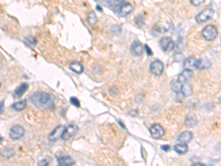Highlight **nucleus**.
<instances>
[{
    "instance_id": "nucleus-1",
    "label": "nucleus",
    "mask_w": 221,
    "mask_h": 166,
    "mask_svg": "<svg viewBox=\"0 0 221 166\" xmlns=\"http://www.w3.org/2000/svg\"><path fill=\"white\" fill-rule=\"evenodd\" d=\"M106 3L108 7L116 15L121 17L129 15L133 10V6L125 0H108Z\"/></svg>"
},
{
    "instance_id": "nucleus-2",
    "label": "nucleus",
    "mask_w": 221,
    "mask_h": 166,
    "mask_svg": "<svg viewBox=\"0 0 221 166\" xmlns=\"http://www.w3.org/2000/svg\"><path fill=\"white\" fill-rule=\"evenodd\" d=\"M31 103L38 108H49L53 105L50 94L44 92H37L30 96Z\"/></svg>"
},
{
    "instance_id": "nucleus-3",
    "label": "nucleus",
    "mask_w": 221,
    "mask_h": 166,
    "mask_svg": "<svg viewBox=\"0 0 221 166\" xmlns=\"http://www.w3.org/2000/svg\"><path fill=\"white\" fill-rule=\"evenodd\" d=\"M218 32L217 28L212 24L206 26L201 32L202 36L203 37L204 39L208 41V42H211V41L215 39L216 37L218 36Z\"/></svg>"
},
{
    "instance_id": "nucleus-4",
    "label": "nucleus",
    "mask_w": 221,
    "mask_h": 166,
    "mask_svg": "<svg viewBox=\"0 0 221 166\" xmlns=\"http://www.w3.org/2000/svg\"><path fill=\"white\" fill-rule=\"evenodd\" d=\"M213 15L214 11L212 8H206L195 16V21L198 23H204L211 19Z\"/></svg>"
},
{
    "instance_id": "nucleus-5",
    "label": "nucleus",
    "mask_w": 221,
    "mask_h": 166,
    "mask_svg": "<svg viewBox=\"0 0 221 166\" xmlns=\"http://www.w3.org/2000/svg\"><path fill=\"white\" fill-rule=\"evenodd\" d=\"M149 131L151 137L155 140H158V139L162 138L165 133L164 128L160 124L158 123L153 125L150 128Z\"/></svg>"
},
{
    "instance_id": "nucleus-6",
    "label": "nucleus",
    "mask_w": 221,
    "mask_h": 166,
    "mask_svg": "<svg viewBox=\"0 0 221 166\" xmlns=\"http://www.w3.org/2000/svg\"><path fill=\"white\" fill-rule=\"evenodd\" d=\"M78 132V127L75 124H69L67 126L65 127L64 131H63V134H62L61 138L63 140H69L71 137L77 134Z\"/></svg>"
},
{
    "instance_id": "nucleus-7",
    "label": "nucleus",
    "mask_w": 221,
    "mask_h": 166,
    "mask_svg": "<svg viewBox=\"0 0 221 166\" xmlns=\"http://www.w3.org/2000/svg\"><path fill=\"white\" fill-rule=\"evenodd\" d=\"M24 128L20 125H15L12 126L10 130V138L14 140H19L24 136Z\"/></svg>"
},
{
    "instance_id": "nucleus-8",
    "label": "nucleus",
    "mask_w": 221,
    "mask_h": 166,
    "mask_svg": "<svg viewBox=\"0 0 221 166\" xmlns=\"http://www.w3.org/2000/svg\"><path fill=\"white\" fill-rule=\"evenodd\" d=\"M160 48L164 52H170L175 47V43L170 37H164L159 41Z\"/></svg>"
},
{
    "instance_id": "nucleus-9",
    "label": "nucleus",
    "mask_w": 221,
    "mask_h": 166,
    "mask_svg": "<svg viewBox=\"0 0 221 166\" xmlns=\"http://www.w3.org/2000/svg\"><path fill=\"white\" fill-rule=\"evenodd\" d=\"M150 71L156 76H159L164 71V63L160 60H155L150 63Z\"/></svg>"
},
{
    "instance_id": "nucleus-10",
    "label": "nucleus",
    "mask_w": 221,
    "mask_h": 166,
    "mask_svg": "<svg viewBox=\"0 0 221 166\" xmlns=\"http://www.w3.org/2000/svg\"><path fill=\"white\" fill-rule=\"evenodd\" d=\"M65 129V126H58L55 128L54 130L48 136V140L52 142H54L59 140L60 138H61L62 134H63V131Z\"/></svg>"
},
{
    "instance_id": "nucleus-11",
    "label": "nucleus",
    "mask_w": 221,
    "mask_h": 166,
    "mask_svg": "<svg viewBox=\"0 0 221 166\" xmlns=\"http://www.w3.org/2000/svg\"><path fill=\"white\" fill-rule=\"evenodd\" d=\"M193 75V73L189 69H183L181 73L177 76V80L181 83H184L192 78Z\"/></svg>"
},
{
    "instance_id": "nucleus-12",
    "label": "nucleus",
    "mask_w": 221,
    "mask_h": 166,
    "mask_svg": "<svg viewBox=\"0 0 221 166\" xmlns=\"http://www.w3.org/2000/svg\"><path fill=\"white\" fill-rule=\"evenodd\" d=\"M183 69H189L192 71L197 69V59L194 57H189L184 59L183 62Z\"/></svg>"
},
{
    "instance_id": "nucleus-13",
    "label": "nucleus",
    "mask_w": 221,
    "mask_h": 166,
    "mask_svg": "<svg viewBox=\"0 0 221 166\" xmlns=\"http://www.w3.org/2000/svg\"><path fill=\"white\" fill-rule=\"evenodd\" d=\"M131 52L135 56L141 55L143 53V46L139 41H134L131 46Z\"/></svg>"
},
{
    "instance_id": "nucleus-14",
    "label": "nucleus",
    "mask_w": 221,
    "mask_h": 166,
    "mask_svg": "<svg viewBox=\"0 0 221 166\" xmlns=\"http://www.w3.org/2000/svg\"><path fill=\"white\" fill-rule=\"evenodd\" d=\"M58 163L61 166H69L74 165L76 163L72 157H69V156H63V157H60L58 158Z\"/></svg>"
},
{
    "instance_id": "nucleus-15",
    "label": "nucleus",
    "mask_w": 221,
    "mask_h": 166,
    "mask_svg": "<svg viewBox=\"0 0 221 166\" xmlns=\"http://www.w3.org/2000/svg\"><path fill=\"white\" fill-rule=\"evenodd\" d=\"M193 139V134L189 131H186L179 134V136L178 137V141L180 142L181 143H184V144H187L189 143Z\"/></svg>"
},
{
    "instance_id": "nucleus-16",
    "label": "nucleus",
    "mask_w": 221,
    "mask_h": 166,
    "mask_svg": "<svg viewBox=\"0 0 221 166\" xmlns=\"http://www.w3.org/2000/svg\"><path fill=\"white\" fill-rule=\"evenodd\" d=\"M29 87L28 83H22L18 87L16 88L15 91H14V96L16 98H21L24 95V93L28 90Z\"/></svg>"
},
{
    "instance_id": "nucleus-17",
    "label": "nucleus",
    "mask_w": 221,
    "mask_h": 166,
    "mask_svg": "<svg viewBox=\"0 0 221 166\" xmlns=\"http://www.w3.org/2000/svg\"><path fill=\"white\" fill-rule=\"evenodd\" d=\"M180 93L182 95L183 97H188V96L191 95L193 94V87L186 82L182 85Z\"/></svg>"
},
{
    "instance_id": "nucleus-18",
    "label": "nucleus",
    "mask_w": 221,
    "mask_h": 166,
    "mask_svg": "<svg viewBox=\"0 0 221 166\" xmlns=\"http://www.w3.org/2000/svg\"><path fill=\"white\" fill-rule=\"evenodd\" d=\"M184 123L186 126L189 127V128H193V127L195 126L198 123L197 118L193 114H189V115L186 117Z\"/></svg>"
},
{
    "instance_id": "nucleus-19",
    "label": "nucleus",
    "mask_w": 221,
    "mask_h": 166,
    "mask_svg": "<svg viewBox=\"0 0 221 166\" xmlns=\"http://www.w3.org/2000/svg\"><path fill=\"white\" fill-rule=\"evenodd\" d=\"M173 148H174V151L175 152L178 153V154H185L188 151V150H189V148H188L187 144L181 143L175 145Z\"/></svg>"
},
{
    "instance_id": "nucleus-20",
    "label": "nucleus",
    "mask_w": 221,
    "mask_h": 166,
    "mask_svg": "<svg viewBox=\"0 0 221 166\" xmlns=\"http://www.w3.org/2000/svg\"><path fill=\"white\" fill-rule=\"evenodd\" d=\"M211 67V63L208 59L200 58L197 60V69H205Z\"/></svg>"
},
{
    "instance_id": "nucleus-21",
    "label": "nucleus",
    "mask_w": 221,
    "mask_h": 166,
    "mask_svg": "<svg viewBox=\"0 0 221 166\" xmlns=\"http://www.w3.org/2000/svg\"><path fill=\"white\" fill-rule=\"evenodd\" d=\"M69 69H71L72 72L74 73H77V74H80L83 73V67L79 62L78 61H73L70 63L69 65Z\"/></svg>"
},
{
    "instance_id": "nucleus-22",
    "label": "nucleus",
    "mask_w": 221,
    "mask_h": 166,
    "mask_svg": "<svg viewBox=\"0 0 221 166\" xmlns=\"http://www.w3.org/2000/svg\"><path fill=\"white\" fill-rule=\"evenodd\" d=\"M183 83H181V82H179L177 79H173L172 81L170 82V87L173 92H175V93H180L181 87Z\"/></svg>"
},
{
    "instance_id": "nucleus-23",
    "label": "nucleus",
    "mask_w": 221,
    "mask_h": 166,
    "mask_svg": "<svg viewBox=\"0 0 221 166\" xmlns=\"http://www.w3.org/2000/svg\"><path fill=\"white\" fill-rule=\"evenodd\" d=\"M1 153V155L3 156L4 158L8 159L10 158V157H13L15 152H14V150L12 148L7 147V148H3V150L1 151V153Z\"/></svg>"
},
{
    "instance_id": "nucleus-24",
    "label": "nucleus",
    "mask_w": 221,
    "mask_h": 166,
    "mask_svg": "<svg viewBox=\"0 0 221 166\" xmlns=\"http://www.w3.org/2000/svg\"><path fill=\"white\" fill-rule=\"evenodd\" d=\"M26 106H27V102L26 100H22V101H18V102H16L15 103H13V105H12V108L16 111H22L26 107Z\"/></svg>"
},
{
    "instance_id": "nucleus-25",
    "label": "nucleus",
    "mask_w": 221,
    "mask_h": 166,
    "mask_svg": "<svg viewBox=\"0 0 221 166\" xmlns=\"http://www.w3.org/2000/svg\"><path fill=\"white\" fill-rule=\"evenodd\" d=\"M156 29L157 31L161 33H164L168 31L170 29V24L166 23V24H157L156 25Z\"/></svg>"
},
{
    "instance_id": "nucleus-26",
    "label": "nucleus",
    "mask_w": 221,
    "mask_h": 166,
    "mask_svg": "<svg viewBox=\"0 0 221 166\" xmlns=\"http://www.w3.org/2000/svg\"><path fill=\"white\" fill-rule=\"evenodd\" d=\"M87 19L88 23H89L91 25H94V24L97 23V22H98V18H97L96 14L94 11H91L90 13L88 14Z\"/></svg>"
},
{
    "instance_id": "nucleus-27",
    "label": "nucleus",
    "mask_w": 221,
    "mask_h": 166,
    "mask_svg": "<svg viewBox=\"0 0 221 166\" xmlns=\"http://www.w3.org/2000/svg\"><path fill=\"white\" fill-rule=\"evenodd\" d=\"M134 22H135V25L137 28H141L144 24V18L142 16H139L134 19Z\"/></svg>"
},
{
    "instance_id": "nucleus-28",
    "label": "nucleus",
    "mask_w": 221,
    "mask_h": 166,
    "mask_svg": "<svg viewBox=\"0 0 221 166\" xmlns=\"http://www.w3.org/2000/svg\"><path fill=\"white\" fill-rule=\"evenodd\" d=\"M70 103H71L73 106H76V107H80V106L79 100H78V98H75V97L70 98Z\"/></svg>"
},
{
    "instance_id": "nucleus-29",
    "label": "nucleus",
    "mask_w": 221,
    "mask_h": 166,
    "mask_svg": "<svg viewBox=\"0 0 221 166\" xmlns=\"http://www.w3.org/2000/svg\"><path fill=\"white\" fill-rule=\"evenodd\" d=\"M204 1H205V0H189V2H190L192 5L196 6V7L202 5V4L204 3Z\"/></svg>"
},
{
    "instance_id": "nucleus-30",
    "label": "nucleus",
    "mask_w": 221,
    "mask_h": 166,
    "mask_svg": "<svg viewBox=\"0 0 221 166\" xmlns=\"http://www.w3.org/2000/svg\"><path fill=\"white\" fill-rule=\"evenodd\" d=\"M25 39H26V42H28L29 44H36V41L35 40V38H33V37H32V36L27 37Z\"/></svg>"
},
{
    "instance_id": "nucleus-31",
    "label": "nucleus",
    "mask_w": 221,
    "mask_h": 166,
    "mask_svg": "<svg viewBox=\"0 0 221 166\" xmlns=\"http://www.w3.org/2000/svg\"><path fill=\"white\" fill-rule=\"evenodd\" d=\"M144 49H145V50H146L147 55H149V56H151V55H153V51H152L151 49H150V47L148 46V44H145L144 45Z\"/></svg>"
},
{
    "instance_id": "nucleus-32",
    "label": "nucleus",
    "mask_w": 221,
    "mask_h": 166,
    "mask_svg": "<svg viewBox=\"0 0 221 166\" xmlns=\"http://www.w3.org/2000/svg\"><path fill=\"white\" fill-rule=\"evenodd\" d=\"M161 148H162V150L164 151H168L170 149V148L169 145H162V146H161Z\"/></svg>"
},
{
    "instance_id": "nucleus-33",
    "label": "nucleus",
    "mask_w": 221,
    "mask_h": 166,
    "mask_svg": "<svg viewBox=\"0 0 221 166\" xmlns=\"http://www.w3.org/2000/svg\"><path fill=\"white\" fill-rule=\"evenodd\" d=\"M49 164V162L47 160V159H43L42 161H41L40 163H38V165H48Z\"/></svg>"
},
{
    "instance_id": "nucleus-34",
    "label": "nucleus",
    "mask_w": 221,
    "mask_h": 166,
    "mask_svg": "<svg viewBox=\"0 0 221 166\" xmlns=\"http://www.w3.org/2000/svg\"><path fill=\"white\" fill-rule=\"evenodd\" d=\"M4 108V101H1L0 102V114L2 113V112H3Z\"/></svg>"
},
{
    "instance_id": "nucleus-35",
    "label": "nucleus",
    "mask_w": 221,
    "mask_h": 166,
    "mask_svg": "<svg viewBox=\"0 0 221 166\" xmlns=\"http://www.w3.org/2000/svg\"><path fill=\"white\" fill-rule=\"evenodd\" d=\"M96 8H97V10H98V11H101V12H103V8H101L100 5H97Z\"/></svg>"
},
{
    "instance_id": "nucleus-36",
    "label": "nucleus",
    "mask_w": 221,
    "mask_h": 166,
    "mask_svg": "<svg viewBox=\"0 0 221 166\" xmlns=\"http://www.w3.org/2000/svg\"><path fill=\"white\" fill-rule=\"evenodd\" d=\"M193 165H203V166H204L205 165H204V164H203V163H194V164H193Z\"/></svg>"
},
{
    "instance_id": "nucleus-37",
    "label": "nucleus",
    "mask_w": 221,
    "mask_h": 166,
    "mask_svg": "<svg viewBox=\"0 0 221 166\" xmlns=\"http://www.w3.org/2000/svg\"><path fill=\"white\" fill-rule=\"evenodd\" d=\"M3 137H1V136H0V144H1V143H3Z\"/></svg>"
},
{
    "instance_id": "nucleus-38",
    "label": "nucleus",
    "mask_w": 221,
    "mask_h": 166,
    "mask_svg": "<svg viewBox=\"0 0 221 166\" xmlns=\"http://www.w3.org/2000/svg\"><path fill=\"white\" fill-rule=\"evenodd\" d=\"M0 87H1V83H0Z\"/></svg>"
},
{
    "instance_id": "nucleus-39",
    "label": "nucleus",
    "mask_w": 221,
    "mask_h": 166,
    "mask_svg": "<svg viewBox=\"0 0 221 166\" xmlns=\"http://www.w3.org/2000/svg\"><path fill=\"white\" fill-rule=\"evenodd\" d=\"M95 1H98V0H95Z\"/></svg>"
}]
</instances>
